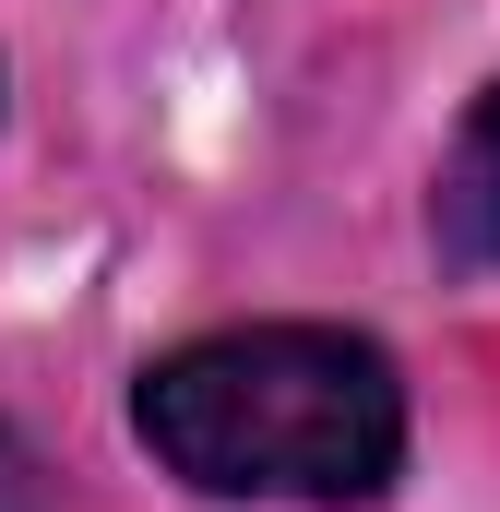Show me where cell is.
<instances>
[{"label": "cell", "mask_w": 500, "mask_h": 512, "mask_svg": "<svg viewBox=\"0 0 500 512\" xmlns=\"http://www.w3.org/2000/svg\"><path fill=\"white\" fill-rule=\"evenodd\" d=\"M441 262H465V274H500V84L465 108L453 131V155H441Z\"/></svg>", "instance_id": "7a4b0ae2"}, {"label": "cell", "mask_w": 500, "mask_h": 512, "mask_svg": "<svg viewBox=\"0 0 500 512\" xmlns=\"http://www.w3.org/2000/svg\"><path fill=\"white\" fill-rule=\"evenodd\" d=\"M131 429L215 501H370L405 465V382L346 322H239L167 346L131 393Z\"/></svg>", "instance_id": "6da1fadb"}, {"label": "cell", "mask_w": 500, "mask_h": 512, "mask_svg": "<svg viewBox=\"0 0 500 512\" xmlns=\"http://www.w3.org/2000/svg\"><path fill=\"white\" fill-rule=\"evenodd\" d=\"M0 512H48V477H36V453L0 429Z\"/></svg>", "instance_id": "3957f363"}]
</instances>
